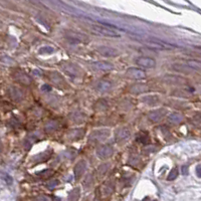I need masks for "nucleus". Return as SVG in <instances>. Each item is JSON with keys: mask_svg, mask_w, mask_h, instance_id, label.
<instances>
[{"mask_svg": "<svg viewBox=\"0 0 201 201\" xmlns=\"http://www.w3.org/2000/svg\"><path fill=\"white\" fill-rule=\"evenodd\" d=\"M136 38L140 42L145 44L146 46H149L151 47V49H173L174 47H176L175 44L167 43L165 42V41H161L160 39H157V38L145 37V36H140V35H137Z\"/></svg>", "mask_w": 201, "mask_h": 201, "instance_id": "f257e3e1", "label": "nucleus"}, {"mask_svg": "<svg viewBox=\"0 0 201 201\" xmlns=\"http://www.w3.org/2000/svg\"><path fill=\"white\" fill-rule=\"evenodd\" d=\"M111 131L109 129H100V130H96L92 132V134L90 135L89 141L91 142H102L110 137Z\"/></svg>", "mask_w": 201, "mask_h": 201, "instance_id": "f03ea898", "label": "nucleus"}, {"mask_svg": "<svg viewBox=\"0 0 201 201\" xmlns=\"http://www.w3.org/2000/svg\"><path fill=\"white\" fill-rule=\"evenodd\" d=\"M91 29L94 32L98 34H101L103 36H109V37H119L120 34L117 31L111 30V29L105 27L103 25H98V24H92Z\"/></svg>", "mask_w": 201, "mask_h": 201, "instance_id": "7ed1b4c3", "label": "nucleus"}, {"mask_svg": "<svg viewBox=\"0 0 201 201\" xmlns=\"http://www.w3.org/2000/svg\"><path fill=\"white\" fill-rule=\"evenodd\" d=\"M65 37L71 42L74 43H86L90 40L89 37L86 34L79 33V32H73V31H67L65 32Z\"/></svg>", "mask_w": 201, "mask_h": 201, "instance_id": "20e7f679", "label": "nucleus"}, {"mask_svg": "<svg viewBox=\"0 0 201 201\" xmlns=\"http://www.w3.org/2000/svg\"><path fill=\"white\" fill-rule=\"evenodd\" d=\"M114 154V148L111 145H103L97 149V155L101 159H108Z\"/></svg>", "mask_w": 201, "mask_h": 201, "instance_id": "39448f33", "label": "nucleus"}, {"mask_svg": "<svg viewBox=\"0 0 201 201\" xmlns=\"http://www.w3.org/2000/svg\"><path fill=\"white\" fill-rule=\"evenodd\" d=\"M98 52L106 58H113V56H117L119 55V52L114 47H109V46H100L97 49Z\"/></svg>", "mask_w": 201, "mask_h": 201, "instance_id": "423d86ee", "label": "nucleus"}, {"mask_svg": "<svg viewBox=\"0 0 201 201\" xmlns=\"http://www.w3.org/2000/svg\"><path fill=\"white\" fill-rule=\"evenodd\" d=\"M62 68H64L65 73H67L68 74H70V76L77 77L82 74L80 68L74 64H64V65H62Z\"/></svg>", "mask_w": 201, "mask_h": 201, "instance_id": "0eeeda50", "label": "nucleus"}, {"mask_svg": "<svg viewBox=\"0 0 201 201\" xmlns=\"http://www.w3.org/2000/svg\"><path fill=\"white\" fill-rule=\"evenodd\" d=\"M86 169V161H83V160L80 161L79 163L74 166V175L76 180H79L82 178V176L83 175V173H85Z\"/></svg>", "mask_w": 201, "mask_h": 201, "instance_id": "6e6552de", "label": "nucleus"}, {"mask_svg": "<svg viewBox=\"0 0 201 201\" xmlns=\"http://www.w3.org/2000/svg\"><path fill=\"white\" fill-rule=\"evenodd\" d=\"M136 64L138 65H140V67H143V68H152L156 65V61L154 58L142 56V58H139L137 59Z\"/></svg>", "mask_w": 201, "mask_h": 201, "instance_id": "1a4fd4ad", "label": "nucleus"}, {"mask_svg": "<svg viewBox=\"0 0 201 201\" xmlns=\"http://www.w3.org/2000/svg\"><path fill=\"white\" fill-rule=\"evenodd\" d=\"M127 76L132 77V79H135V80H141L146 77V74H145V71L143 70H141V68H131L127 71Z\"/></svg>", "mask_w": 201, "mask_h": 201, "instance_id": "9d476101", "label": "nucleus"}, {"mask_svg": "<svg viewBox=\"0 0 201 201\" xmlns=\"http://www.w3.org/2000/svg\"><path fill=\"white\" fill-rule=\"evenodd\" d=\"M166 115V110L165 109H158L155 111L149 113L148 118L153 122H160L162 119L164 118V116Z\"/></svg>", "mask_w": 201, "mask_h": 201, "instance_id": "9b49d317", "label": "nucleus"}, {"mask_svg": "<svg viewBox=\"0 0 201 201\" xmlns=\"http://www.w3.org/2000/svg\"><path fill=\"white\" fill-rule=\"evenodd\" d=\"M14 77H15L19 83H23V85H30L31 83L30 77L27 76L25 73H22V71H16V73L14 74Z\"/></svg>", "mask_w": 201, "mask_h": 201, "instance_id": "f8f14e48", "label": "nucleus"}, {"mask_svg": "<svg viewBox=\"0 0 201 201\" xmlns=\"http://www.w3.org/2000/svg\"><path fill=\"white\" fill-rule=\"evenodd\" d=\"M131 135V132L128 128H121L116 132V140L117 141H124L127 140Z\"/></svg>", "mask_w": 201, "mask_h": 201, "instance_id": "ddd939ff", "label": "nucleus"}, {"mask_svg": "<svg viewBox=\"0 0 201 201\" xmlns=\"http://www.w3.org/2000/svg\"><path fill=\"white\" fill-rule=\"evenodd\" d=\"M93 67L97 70L100 71H112L114 68V65L110 62H106V61H96L93 64Z\"/></svg>", "mask_w": 201, "mask_h": 201, "instance_id": "4468645a", "label": "nucleus"}, {"mask_svg": "<svg viewBox=\"0 0 201 201\" xmlns=\"http://www.w3.org/2000/svg\"><path fill=\"white\" fill-rule=\"evenodd\" d=\"M9 95H10V97L12 98L14 101H20L23 98L22 92L20 91L19 89L14 88V86H12V88L9 89Z\"/></svg>", "mask_w": 201, "mask_h": 201, "instance_id": "2eb2a0df", "label": "nucleus"}, {"mask_svg": "<svg viewBox=\"0 0 201 201\" xmlns=\"http://www.w3.org/2000/svg\"><path fill=\"white\" fill-rule=\"evenodd\" d=\"M83 135H85V130H83V129H74V130L70 132L68 137H70L71 140H79L83 137Z\"/></svg>", "mask_w": 201, "mask_h": 201, "instance_id": "dca6fc26", "label": "nucleus"}, {"mask_svg": "<svg viewBox=\"0 0 201 201\" xmlns=\"http://www.w3.org/2000/svg\"><path fill=\"white\" fill-rule=\"evenodd\" d=\"M97 90L99 92H108L110 91L111 88H112V83H111L110 82H108V80H101V82L98 83L97 85Z\"/></svg>", "mask_w": 201, "mask_h": 201, "instance_id": "f3484780", "label": "nucleus"}, {"mask_svg": "<svg viewBox=\"0 0 201 201\" xmlns=\"http://www.w3.org/2000/svg\"><path fill=\"white\" fill-rule=\"evenodd\" d=\"M173 68L176 71H179V73H185V74H192L195 71L185 64H173Z\"/></svg>", "mask_w": 201, "mask_h": 201, "instance_id": "a211bd4d", "label": "nucleus"}, {"mask_svg": "<svg viewBox=\"0 0 201 201\" xmlns=\"http://www.w3.org/2000/svg\"><path fill=\"white\" fill-rule=\"evenodd\" d=\"M147 91V86L142 83H138V85H134L130 88V92L133 94H142Z\"/></svg>", "mask_w": 201, "mask_h": 201, "instance_id": "6ab92c4d", "label": "nucleus"}, {"mask_svg": "<svg viewBox=\"0 0 201 201\" xmlns=\"http://www.w3.org/2000/svg\"><path fill=\"white\" fill-rule=\"evenodd\" d=\"M137 141L140 143H142L143 145H147L150 142V137L147 132H140L137 135Z\"/></svg>", "mask_w": 201, "mask_h": 201, "instance_id": "aec40b11", "label": "nucleus"}, {"mask_svg": "<svg viewBox=\"0 0 201 201\" xmlns=\"http://www.w3.org/2000/svg\"><path fill=\"white\" fill-rule=\"evenodd\" d=\"M182 119L183 117L180 115L179 113H172L168 117V121H169L171 124H179V123L182 121Z\"/></svg>", "mask_w": 201, "mask_h": 201, "instance_id": "412c9836", "label": "nucleus"}, {"mask_svg": "<svg viewBox=\"0 0 201 201\" xmlns=\"http://www.w3.org/2000/svg\"><path fill=\"white\" fill-rule=\"evenodd\" d=\"M80 188H74L73 190L70 192V194H68V201H77L80 198Z\"/></svg>", "mask_w": 201, "mask_h": 201, "instance_id": "4be33fe9", "label": "nucleus"}, {"mask_svg": "<svg viewBox=\"0 0 201 201\" xmlns=\"http://www.w3.org/2000/svg\"><path fill=\"white\" fill-rule=\"evenodd\" d=\"M142 101L144 103H146L147 105H149V106H154V105L158 103L159 99L157 96H148V97H146V98H143Z\"/></svg>", "mask_w": 201, "mask_h": 201, "instance_id": "5701e85b", "label": "nucleus"}, {"mask_svg": "<svg viewBox=\"0 0 201 201\" xmlns=\"http://www.w3.org/2000/svg\"><path fill=\"white\" fill-rule=\"evenodd\" d=\"M58 123L56 121H49L44 126V129H46V132H49L50 133V132L55 131L56 129H58Z\"/></svg>", "mask_w": 201, "mask_h": 201, "instance_id": "b1692460", "label": "nucleus"}, {"mask_svg": "<svg viewBox=\"0 0 201 201\" xmlns=\"http://www.w3.org/2000/svg\"><path fill=\"white\" fill-rule=\"evenodd\" d=\"M49 77L52 79V83H55V85H58V86H61V83H64V80H62V77L59 76L58 74H56V73L52 74L49 76Z\"/></svg>", "mask_w": 201, "mask_h": 201, "instance_id": "393cba45", "label": "nucleus"}, {"mask_svg": "<svg viewBox=\"0 0 201 201\" xmlns=\"http://www.w3.org/2000/svg\"><path fill=\"white\" fill-rule=\"evenodd\" d=\"M185 65H187L193 71H199L200 68V62L198 61H187Z\"/></svg>", "mask_w": 201, "mask_h": 201, "instance_id": "a878e982", "label": "nucleus"}, {"mask_svg": "<svg viewBox=\"0 0 201 201\" xmlns=\"http://www.w3.org/2000/svg\"><path fill=\"white\" fill-rule=\"evenodd\" d=\"M110 166H111V165H110L109 163H108V164H103V165H101V166L99 167V169H98V175L100 176V177L104 176L105 174L107 173V171L109 170Z\"/></svg>", "mask_w": 201, "mask_h": 201, "instance_id": "bb28decb", "label": "nucleus"}, {"mask_svg": "<svg viewBox=\"0 0 201 201\" xmlns=\"http://www.w3.org/2000/svg\"><path fill=\"white\" fill-rule=\"evenodd\" d=\"M176 177H178V168H173V169L170 171L167 179L169 180V181H172V180L176 179Z\"/></svg>", "mask_w": 201, "mask_h": 201, "instance_id": "cd10ccee", "label": "nucleus"}, {"mask_svg": "<svg viewBox=\"0 0 201 201\" xmlns=\"http://www.w3.org/2000/svg\"><path fill=\"white\" fill-rule=\"evenodd\" d=\"M73 120L77 123H80L83 122V115L82 113H74L73 115Z\"/></svg>", "mask_w": 201, "mask_h": 201, "instance_id": "c85d7f7f", "label": "nucleus"}, {"mask_svg": "<svg viewBox=\"0 0 201 201\" xmlns=\"http://www.w3.org/2000/svg\"><path fill=\"white\" fill-rule=\"evenodd\" d=\"M52 52H53V49L50 46H43L39 49V53H41V55H44V53L49 55V53H52Z\"/></svg>", "mask_w": 201, "mask_h": 201, "instance_id": "c756f323", "label": "nucleus"}, {"mask_svg": "<svg viewBox=\"0 0 201 201\" xmlns=\"http://www.w3.org/2000/svg\"><path fill=\"white\" fill-rule=\"evenodd\" d=\"M58 184V181H56V180H52V181H49V183H47L46 186H47V188L52 189V188H55Z\"/></svg>", "mask_w": 201, "mask_h": 201, "instance_id": "7c9ffc66", "label": "nucleus"}, {"mask_svg": "<svg viewBox=\"0 0 201 201\" xmlns=\"http://www.w3.org/2000/svg\"><path fill=\"white\" fill-rule=\"evenodd\" d=\"M97 105H98V110H99V108L100 107H103L102 108L103 110H105L107 108V102H105V101H100Z\"/></svg>", "mask_w": 201, "mask_h": 201, "instance_id": "2f4dec72", "label": "nucleus"}, {"mask_svg": "<svg viewBox=\"0 0 201 201\" xmlns=\"http://www.w3.org/2000/svg\"><path fill=\"white\" fill-rule=\"evenodd\" d=\"M50 90H52V88L49 86V85H43V86H41V91H43V92H49Z\"/></svg>", "mask_w": 201, "mask_h": 201, "instance_id": "473e14b6", "label": "nucleus"}, {"mask_svg": "<svg viewBox=\"0 0 201 201\" xmlns=\"http://www.w3.org/2000/svg\"><path fill=\"white\" fill-rule=\"evenodd\" d=\"M196 174H197V177H201V174H200V165H197L196 166Z\"/></svg>", "mask_w": 201, "mask_h": 201, "instance_id": "72a5a7b5", "label": "nucleus"}, {"mask_svg": "<svg viewBox=\"0 0 201 201\" xmlns=\"http://www.w3.org/2000/svg\"><path fill=\"white\" fill-rule=\"evenodd\" d=\"M187 171H188V170H187V167L183 166V174H184V175H185V174H187Z\"/></svg>", "mask_w": 201, "mask_h": 201, "instance_id": "f704fd0d", "label": "nucleus"}, {"mask_svg": "<svg viewBox=\"0 0 201 201\" xmlns=\"http://www.w3.org/2000/svg\"><path fill=\"white\" fill-rule=\"evenodd\" d=\"M94 201H101V200H100V199H97V198H96V199H95Z\"/></svg>", "mask_w": 201, "mask_h": 201, "instance_id": "c9c22d12", "label": "nucleus"}, {"mask_svg": "<svg viewBox=\"0 0 201 201\" xmlns=\"http://www.w3.org/2000/svg\"><path fill=\"white\" fill-rule=\"evenodd\" d=\"M154 201H157V200H154Z\"/></svg>", "mask_w": 201, "mask_h": 201, "instance_id": "e433bc0d", "label": "nucleus"}]
</instances>
